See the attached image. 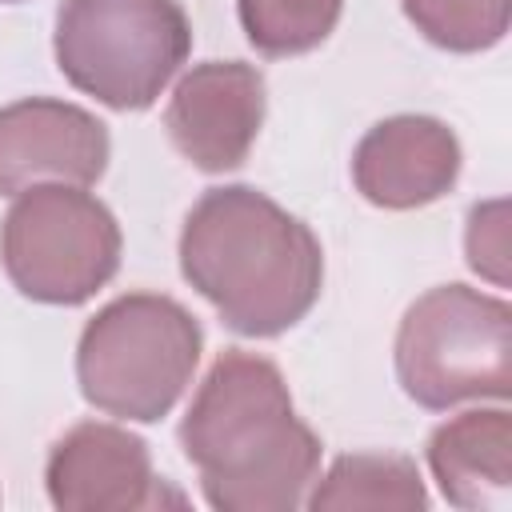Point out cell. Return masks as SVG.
Here are the masks:
<instances>
[{"label":"cell","mask_w":512,"mask_h":512,"mask_svg":"<svg viewBox=\"0 0 512 512\" xmlns=\"http://www.w3.org/2000/svg\"><path fill=\"white\" fill-rule=\"evenodd\" d=\"M512 0H400L412 28L444 52H488L508 32Z\"/></svg>","instance_id":"obj_14"},{"label":"cell","mask_w":512,"mask_h":512,"mask_svg":"<svg viewBox=\"0 0 512 512\" xmlns=\"http://www.w3.org/2000/svg\"><path fill=\"white\" fill-rule=\"evenodd\" d=\"M428 468L440 496L464 512H504L512 496V416L508 408H468L428 436Z\"/></svg>","instance_id":"obj_11"},{"label":"cell","mask_w":512,"mask_h":512,"mask_svg":"<svg viewBox=\"0 0 512 512\" xmlns=\"http://www.w3.org/2000/svg\"><path fill=\"white\" fill-rule=\"evenodd\" d=\"M204 352L200 320L164 292H124L80 332V396L116 420L156 424L176 408Z\"/></svg>","instance_id":"obj_3"},{"label":"cell","mask_w":512,"mask_h":512,"mask_svg":"<svg viewBox=\"0 0 512 512\" xmlns=\"http://www.w3.org/2000/svg\"><path fill=\"white\" fill-rule=\"evenodd\" d=\"M508 204L504 200H484L472 204L468 212V232H464V252L468 268L492 280L496 288L508 284V224H504Z\"/></svg>","instance_id":"obj_15"},{"label":"cell","mask_w":512,"mask_h":512,"mask_svg":"<svg viewBox=\"0 0 512 512\" xmlns=\"http://www.w3.org/2000/svg\"><path fill=\"white\" fill-rule=\"evenodd\" d=\"M180 448L216 512H292L320 468V436L296 416L284 372L244 348H224L204 372Z\"/></svg>","instance_id":"obj_1"},{"label":"cell","mask_w":512,"mask_h":512,"mask_svg":"<svg viewBox=\"0 0 512 512\" xmlns=\"http://www.w3.org/2000/svg\"><path fill=\"white\" fill-rule=\"evenodd\" d=\"M248 44L268 60H288L320 48L344 12V0H236Z\"/></svg>","instance_id":"obj_13"},{"label":"cell","mask_w":512,"mask_h":512,"mask_svg":"<svg viewBox=\"0 0 512 512\" xmlns=\"http://www.w3.org/2000/svg\"><path fill=\"white\" fill-rule=\"evenodd\" d=\"M124 236L104 200L68 184H36L0 220V264L36 304L76 308L120 272Z\"/></svg>","instance_id":"obj_6"},{"label":"cell","mask_w":512,"mask_h":512,"mask_svg":"<svg viewBox=\"0 0 512 512\" xmlns=\"http://www.w3.org/2000/svg\"><path fill=\"white\" fill-rule=\"evenodd\" d=\"M0 4H24V0H0Z\"/></svg>","instance_id":"obj_16"},{"label":"cell","mask_w":512,"mask_h":512,"mask_svg":"<svg viewBox=\"0 0 512 512\" xmlns=\"http://www.w3.org/2000/svg\"><path fill=\"white\" fill-rule=\"evenodd\" d=\"M460 164V140L444 120L400 112L360 136L352 152V184L368 204L408 212L448 196L460 180Z\"/></svg>","instance_id":"obj_10"},{"label":"cell","mask_w":512,"mask_h":512,"mask_svg":"<svg viewBox=\"0 0 512 512\" xmlns=\"http://www.w3.org/2000/svg\"><path fill=\"white\" fill-rule=\"evenodd\" d=\"M52 52L76 92L144 112L184 68L192 24L176 0H60Z\"/></svg>","instance_id":"obj_4"},{"label":"cell","mask_w":512,"mask_h":512,"mask_svg":"<svg viewBox=\"0 0 512 512\" xmlns=\"http://www.w3.org/2000/svg\"><path fill=\"white\" fill-rule=\"evenodd\" d=\"M180 272L236 336L268 340L296 328L320 300L316 232L252 184L208 188L180 228Z\"/></svg>","instance_id":"obj_2"},{"label":"cell","mask_w":512,"mask_h":512,"mask_svg":"<svg viewBox=\"0 0 512 512\" xmlns=\"http://www.w3.org/2000/svg\"><path fill=\"white\" fill-rule=\"evenodd\" d=\"M268 88L256 64L244 60H204L192 64L164 108V128L172 148L200 172H236L264 124Z\"/></svg>","instance_id":"obj_7"},{"label":"cell","mask_w":512,"mask_h":512,"mask_svg":"<svg viewBox=\"0 0 512 512\" xmlns=\"http://www.w3.org/2000/svg\"><path fill=\"white\" fill-rule=\"evenodd\" d=\"M44 484L60 512H128L160 508L164 500L184 504V496L164 492V480L152 472L148 444L108 420L68 428L48 452Z\"/></svg>","instance_id":"obj_9"},{"label":"cell","mask_w":512,"mask_h":512,"mask_svg":"<svg viewBox=\"0 0 512 512\" xmlns=\"http://www.w3.org/2000/svg\"><path fill=\"white\" fill-rule=\"evenodd\" d=\"M396 380L428 412L504 404L512 392V308L468 284L428 288L396 328Z\"/></svg>","instance_id":"obj_5"},{"label":"cell","mask_w":512,"mask_h":512,"mask_svg":"<svg viewBox=\"0 0 512 512\" xmlns=\"http://www.w3.org/2000/svg\"><path fill=\"white\" fill-rule=\"evenodd\" d=\"M108 156V124L80 104L28 96L0 108V196H20L36 184L92 188Z\"/></svg>","instance_id":"obj_8"},{"label":"cell","mask_w":512,"mask_h":512,"mask_svg":"<svg viewBox=\"0 0 512 512\" xmlns=\"http://www.w3.org/2000/svg\"><path fill=\"white\" fill-rule=\"evenodd\" d=\"M312 512L328 508H428V488L404 452H348L336 456L324 480L304 496Z\"/></svg>","instance_id":"obj_12"}]
</instances>
